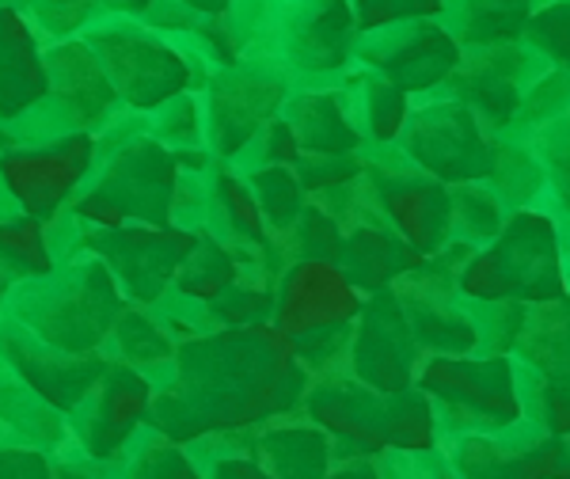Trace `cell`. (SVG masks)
Wrapping results in <instances>:
<instances>
[{"instance_id": "obj_38", "label": "cell", "mask_w": 570, "mask_h": 479, "mask_svg": "<svg viewBox=\"0 0 570 479\" xmlns=\"http://www.w3.org/2000/svg\"><path fill=\"white\" fill-rule=\"evenodd\" d=\"M126 479H206V476L198 472L195 457H190L187 449L168 438H160L153 430V438L137 449Z\"/></svg>"}, {"instance_id": "obj_41", "label": "cell", "mask_w": 570, "mask_h": 479, "mask_svg": "<svg viewBox=\"0 0 570 479\" xmlns=\"http://www.w3.org/2000/svg\"><path fill=\"white\" fill-rule=\"evenodd\" d=\"M521 39L532 50H544L559 69L567 66V0H548L544 8H529Z\"/></svg>"}, {"instance_id": "obj_19", "label": "cell", "mask_w": 570, "mask_h": 479, "mask_svg": "<svg viewBox=\"0 0 570 479\" xmlns=\"http://www.w3.org/2000/svg\"><path fill=\"white\" fill-rule=\"evenodd\" d=\"M301 408L327 438L346 441L362 453H384L389 449V395L354 381L351 373H316L301 395Z\"/></svg>"}, {"instance_id": "obj_15", "label": "cell", "mask_w": 570, "mask_h": 479, "mask_svg": "<svg viewBox=\"0 0 570 479\" xmlns=\"http://www.w3.org/2000/svg\"><path fill=\"white\" fill-rule=\"evenodd\" d=\"M289 96L285 77L263 69V61L252 66H228L225 72H217L209 80V96H206V130L209 141L220 156H236L244 153L255 137L263 134V126L271 118L282 115V104Z\"/></svg>"}, {"instance_id": "obj_23", "label": "cell", "mask_w": 570, "mask_h": 479, "mask_svg": "<svg viewBox=\"0 0 570 479\" xmlns=\"http://www.w3.org/2000/svg\"><path fill=\"white\" fill-rule=\"evenodd\" d=\"M285 123L297 137L301 153L312 156H346L357 153L365 141L362 123L354 115V99L346 88H320L285 96Z\"/></svg>"}, {"instance_id": "obj_48", "label": "cell", "mask_w": 570, "mask_h": 479, "mask_svg": "<svg viewBox=\"0 0 570 479\" xmlns=\"http://www.w3.org/2000/svg\"><path fill=\"white\" fill-rule=\"evenodd\" d=\"M53 479H107V476H104V468H99V460H96V465H61V468H53Z\"/></svg>"}, {"instance_id": "obj_50", "label": "cell", "mask_w": 570, "mask_h": 479, "mask_svg": "<svg viewBox=\"0 0 570 479\" xmlns=\"http://www.w3.org/2000/svg\"><path fill=\"white\" fill-rule=\"evenodd\" d=\"M12 278H8V274L4 271H0V305H4V301H8V293H12Z\"/></svg>"}, {"instance_id": "obj_34", "label": "cell", "mask_w": 570, "mask_h": 479, "mask_svg": "<svg viewBox=\"0 0 570 479\" xmlns=\"http://www.w3.org/2000/svg\"><path fill=\"white\" fill-rule=\"evenodd\" d=\"M247 187H252L266 228H274V233H285L308 202L293 164H259V168L247 175Z\"/></svg>"}, {"instance_id": "obj_24", "label": "cell", "mask_w": 570, "mask_h": 479, "mask_svg": "<svg viewBox=\"0 0 570 479\" xmlns=\"http://www.w3.org/2000/svg\"><path fill=\"white\" fill-rule=\"evenodd\" d=\"M338 266L357 290L370 297L376 290H389L395 278L419 271L426 255H419L411 244H403L384 221H362L343 233V247H338Z\"/></svg>"}, {"instance_id": "obj_11", "label": "cell", "mask_w": 570, "mask_h": 479, "mask_svg": "<svg viewBox=\"0 0 570 479\" xmlns=\"http://www.w3.org/2000/svg\"><path fill=\"white\" fill-rule=\"evenodd\" d=\"M373 202L381 209L384 225L419 255H434L453 240V195L434 175L415 164H365Z\"/></svg>"}, {"instance_id": "obj_25", "label": "cell", "mask_w": 570, "mask_h": 479, "mask_svg": "<svg viewBox=\"0 0 570 479\" xmlns=\"http://www.w3.org/2000/svg\"><path fill=\"white\" fill-rule=\"evenodd\" d=\"M247 457L274 479H324L331 468V438L316 422H263V430L247 441Z\"/></svg>"}, {"instance_id": "obj_32", "label": "cell", "mask_w": 570, "mask_h": 479, "mask_svg": "<svg viewBox=\"0 0 570 479\" xmlns=\"http://www.w3.org/2000/svg\"><path fill=\"white\" fill-rule=\"evenodd\" d=\"M110 339L118 346V358L126 365H137V370L171 362V354H176V339L153 316L149 305H130L126 301V309L118 312L115 328H110Z\"/></svg>"}, {"instance_id": "obj_37", "label": "cell", "mask_w": 570, "mask_h": 479, "mask_svg": "<svg viewBox=\"0 0 570 479\" xmlns=\"http://www.w3.org/2000/svg\"><path fill=\"white\" fill-rule=\"evenodd\" d=\"M282 236L293 240V252L297 260H338V247H343V225L327 214L320 202H305V209L297 214Z\"/></svg>"}, {"instance_id": "obj_10", "label": "cell", "mask_w": 570, "mask_h": 479, "mask_svg": "<svg viewBox=\"0 0 570 479\" xmlns=\"http://www.w3.org/2000/svg\"><path fill=\"white\" fill-rule=\"evenodd\" d=\"M365 293L346 278L343 266L331 260H293L274 278L271 324L293 343L335 335L357 320Z\"/></svg>"}, {"instance_id": "obj_8", "label": "cell", "mask_w": 570, "mask_h": 479, "mask_svg": "<svg viewBox=\"0 0 570 479\" xmlns=\"http://www.w3.org/2000/svg\"><path fill=\"white\" fill-rule=\"evenodd\" d=\"M99 134L61 130L39 145H8L0 153V187L23 214L53 221L96 168Z\"/></svg>"}, {"instance_id": "obj_17", "label": "cell", "mask_w": 570, "mask_h": 479, "mask_svg": "<svg viewBox=\"0 0 570 479\" xmlns=\"http://www.w3.org/2000/svg\"><path fill=\"white\" fill-rule=\"evenodd\" d=\"M521 422L502 430H464L453 446V472L461 479H570L567 441L525 430Z\"/></svg>"}, {"instance_id": "obj_30", "label": "cell", "mask_w": 570, "mask_h": 479, "mask_svg": "<svg viewBox=\"0 0 570 479\" xmlns=\"http://www.w3.org/2000/svg\"><path fill=\"white\" fill-rule=\"evenodd\" d=\"M209 209L217 214V221L225 225V233L244 247H271V228L255 206V195L247 187L244 175L236 172H217L214 187H209Z\"/></svg>"}, {"instance_id": "obj_47", "label": "cell", "mask_w": 570, "mask_h": 479, "mask_svg": "<svg viewBox=\"0 0 570 479\" xmlns=\"http://www.w3.org/2000/svg\"><path fill=\"white\" fill-rule=\"evenodd\" d=\"M324 479H384L373 468V460H343L338 468H327Z\"/></svg>"}, {"instance_id": "obj_20", "label": "cell", "mask_w": 570, "mask_h": 479, "mask_svg": "<svg viewBox=\"0 0 570 479\" xmlns=\"http://www.w3.org/2000/svg\"><path fill=\"white\" fill-rule=\"evenodd\" d=\"M529 69V46L494 42V46H464L453 77L445 85L456 88L461 99L483 118L491 130L510 123L521 107V85Z\"/></svg>"}, {"instance_id": "obj_6", "label": "cell", "mask_w": 570, "mask_h": 479, "mask_svg": "<svg viewBox=\"0 0 570 479\" xmlns=\"http://www.w3.org/2000/svg\"><path fill=\"white\" fill-rule=\"evenodd\" d=\"M415 389L456 430H502L525 419L518 365L510 354H426L415 370Z\"/></svg>"}, {"instance_id": "obj_28", "label": "cell", "mask_w": 570, "mask_h": 479, "mask_svg": "<svg viewBox=\"0 0 570 479\" xmlns=\"http://www.w3.org/2000/svg\"><path fill=\"white\" fill-rule=\"evenodd\" d=\"M149 4L153 0H27L23 8L46 39H66L107 16H141Z\"/></svg>"}, {"instance_id": "obj_39", "label": "cell", "mask_w": 570, "mask_h": 479, "mask_svg": "<svg viewBox=\"0 0 570 479\" xmlns=\"http://www.w3.org/2000/svg\"><path fill=\"white\" fill-rule=\"evenodd\" d=\"M445 4L449 0H351V12L357 35H370L407 20H441Z\"/></svg>"}, {"instance_id": "obj_5", "label": "cell", "mask_w": 570, "mask_h": 479, "mask_svg": "<svg viewBox=\"0 0 570 479\" xmlns=\"http://www.w3.org/2000/svg\"><path fill=\"white\" fill-rule=\"evenodd\" d=\"M179 164L171 145L160 137L137 134L126 137L96 183L80 198L69 202L72 217L91 228H122V225H171L176 221Z\"/></svg>"}, {"instance_id": "obj_44", "label": "cell", "mask_w": 570, "mask_h": 479, "mask_svg": "<svg viewBox=\"0 0 570 479\" xmlns=\"http://www.w3.org/2000/svg\"><path fill=\"white\" fill-rule=\"evenodd\" d=\"M255 141H259V160L263 164H297L301 160V145H297V137H293L289 123H285L282 115L271 118Z\"/></svg>"}, {"instance_id": "obj_29", "label": "cell", "mask_w": 570, "mask_h": 479, "mask_svg": "<svg viewBox=\"0 0 570 479\" xmlns=\"http://www.w3.org/2000/svg\"><path fill=\"white\" fill-rule=\"evenodd\" d=\"M513 346L525 354L529 365H537L544 377H567V312L563 301L551 305H529Z\"/></svg>"}, {"instance_id": "obj_26", "label": "cell", "mask_w": 570, "mask_h": 479, "mask_svg": "<svg viewBox=\"0 0 570 479\" xmlns=\"http://www.w3.org/2000/svg\"><path fill=\"white\" fill-rule=\"evenodd\" d=\"M240 274H244V260L236 255V247H228L225 240H217L214 233H198L195 247H190L187 260L179 263L176 282L171 285H176L187 301L209 305V301H217Z\"/></svg>"}, {"instance_id": "obj_49", "label": "cell", "mask_w": 570, "mask_h": 479, "mask_svg": "<svg viewBox=\"0 0 570 479\" xmlns=\"http://www.w3.org/2000/svg\"><path fill=\"white\" fill-rule=\"evenodd\" d=\"M176 4L190 8V12H198V16H220L228 8V0H176Z\"/></svg>"}, {"instance_id": "obj_36", "label": "cell", "mask_w": 570, "mask_h": 479, "mask_svg": "<svg viewBox=\"0 0 570 479\" xmlns=\"http://www.w3.org/2000/svg\"><path fill=\"white\" fill-rule=\"evenodd\" d=\"M453 233H461L468 244H487L494 233L502 228V198L494 195V187H483V183H456L453 190Z\"/></svg>"}, {"instance_id": "obj_4", "label": "cell", "mask_w": 570, "mask_h": 479, "mask_svg": "<svg viewBox=\"0 0 570 479\" xmlns=\"http://www.w3.org/2000/svg\"><path fill=\"white\" fill-rule=\"evenodd\" d=\"M104 66L118 104L130 110H160L168 99L202 85L198 50H183L168 31H156L137 16H107L80 31Z\"/></svg>"}, {"instance_id": "obj_45", "label": "cell", "mask_w": 570, "mask_h": 479, "mask_svg": "<svg viewBox=\"0 0 570 479\" xmlns=\"http://www.w3.org/2000/svg\"><path fill=\"white\" fill-rule=\"evenodd\" d=\"M0 479H53V465L39 449L0 446Z\"/></svg>"}, {"instance_id": "obj_33", "label": "cell", "mask_w": 570, "mask_h": 479, "mask_svg": "<svg viewBox=\"0 0 570 479\" xmlns=\"http://www.w3.org/2000/svg\"><path fill=\"white\" fill-rule=\"evenodd\" d=\"M438 411L415 384L403 392H389V449L395 453H434L438 449Z\"/></svg>"}, {"instance_id": "obj_42", "label": "cell", "mask_w": 570, "mask_h": 479, "mask_svg": "<svg viewBox=\"0 0 570 479\" xmlns=\"http://www.w3.org/2000/svg\"><path fill=\"white\" fill-rule=\"evenodd\" d=\"M202 104L195 91H183V96L168 99L160 107V118H156V137L164 145H176V149H190V145H202Z\"/></svg>"}, {"instance_id": "obj_22", "label": "cell", "mask_w": 570, "mask_h": 479, "mask_svg": "<svg viewBox=\"0 0 570 479\" xmlns=\"http://www.w3.org/2000/svg\"><path fill=\"white\" fill-rule=\"evenodd\" d=\"M42 39L23 4L0 0V123H20L46 104Z\"/></svg>"}, {"instance_id": "obj_51", "label": "cell", "mask_w": 570, "mask_h": 479, "mask_svg": "<svg viewBox=\"0 0 570 479\" xmlns=\"http://www.w3.org/2000/svg\"><path fill=\"white\" fill-rule=\"evenodd\" d=\"M502 4H529V0H502Z\"/></svg>"}, {"instance_id": "obj_31", "label": "cell", "mask_w": 570, "mask_h": 479, "mask_svg": "<svg viewBox=\"0 0 570 479\" xmlns=\"http://www.w3.org/2000/svg\"><path fill=\"white\" fill-rule=\"evenodd\" d=\"M357 115L373 145H395L411 118V96L376 72H357Z\"/></svg>"}, {"instance_id": "obj_14", "label": "cell", "mask_w": 570, "mask_h": 479, "mask_svg": "<svg viewBox=\"0 0 570 479\" xmlns=\"http://www.w3.org/2000/svg\"><path fill=\"white\" fill-rule=\"evenodd\" d=\"M153 392V381L137 365L107 362V370L91 384L85 403L72 411V434L85 446V453L99 465L122 457V449L145 427Z\"/></svg>"}, {"instance_id": "obj_46", "label": "cell", "mask_w": 570, "mask_h": 479, "mask_svg": "<svg viewBox=\"0 0 570 479\" xmlns=\"http://www.w3.org/2000/svg\"><path fill=\"white\" fill-rule=\"evenodd\" d=\"M206 479H274V476L247 453H225V457H214Z\"/></svg>"}, {"instance_id": "obj_7", "label": "cell", "mask_w": 570, "mask_h": 479, "mask_svg": "<svg viewBox=\"0 0 570 479\" xmlns=\"http://www.w3.org/2000/svg\"><path fill=\"white\" fill-rule=\"evenodd\" d=\"M400 145L415 168L434 175L445 187L487 183L494 168V153H499L494 130L461 99H434L419 110L411 107Z\"/></svg>"}, {"instance_id": "obj_16", "label": "cell", "mask_w": 570, "mask_h": 479, "mask_svg": "<svg viewBox=\"0 0 570 479\" xmlns=\"http://www.w3.org/2000/svg\"><path fill=\"white\" fill-rule=\"evenodd\" d=\"M0 362L20 377L42 403H50L58 414H72L85 403V395L99 381V373L107 370L110 358H104V350H91V354L58 350L35 339L31 331L8 316V324L0 328Z\"/></svg>"}, {"instance_id": "obj_3", "label": "cell", "mask_w": 570, "mask_h": 479, "mask_svg": "<svg viewBox=\"0 0 570 479\" xmlns=\"http://www.w3.org/2000/svg\"><path fill=\"white\" fill-rule=\"evenodd\" d=\"M4 305H12V320L42 343L91 354L104 350L118 312L126 309V293L118 290L115 274L91 255L69 263L66 271L53 266L46 278L16 282Z\"/></svg>"}, {"instance_id": "obj_13", "label": "cell", "mask_w": 570, "mask_h": 479, "mask_svg": "<svg viewBox=\"0 0 570 479\" xmlns=\"http://www.w3.org/2000/svg\"><path fill=\"white\" fill-rule=\"evenodd\" d=\"M354 58L376 77L415 96V91L445 88V80L461 61V42L441 20H407L362 35Z\"/></svg>"}, {"instance_id": "obj_35", "label": "cell", "mask_w": 570, "mask_h": 479, "mask_svg": "<svg viewBox=\"0 0 570 479\" xmlns=\"http://www.w3.org/2000/svg\"><path fill=\"white\" fill-rule=\"evenodd\" d=\"M274 278L278 274L266 271V263L255 266V274H244L220 293L217 301H209L206 312L217 320L220 328H240V324H266L274 309Z\"/></svg>"}, {"instance_id": "obj_18", "label": "cell", "mask_w": 570, "mask_h": 479, "mask_svg": "<svg viewBox=\"0 0 570 479\" xmlns=\"http://www.w3.org/2000/svg\"><path fill=\"white\" fill-rule=\"evenodd\" d=\"M46 58V104L53 107L66 130H104L118 107V96L110 88L104 66L91 53V46L80 35L50 39L42 50Z\"/></svg>"}, {"instance_id": "obj_21", "label": "cell", "mask_w": 570, "mask_h": 479, "mask_svg": "<svg viewBox=\"0 0 570 479\" xmlns=\"http://www.w3.org/2000/svg\"><path fill=\"white\" fill-rule=\"evenodd\" d=\"M357 27L351 0H289L282 27V58L301 72L351 66Z\"/></svg>"}, {"instance_id": "obj_43", "label": "cell", "mask_w": 570, "mask_h": 479, "mask_svg": "<svg viewBox=\"0 0 570 479\" xmlns=\"http://www.w3.org/2000/svg\"><path fill=\"white\" fill-rule=\"evenodd\" d=\"M540 430L551 438L570 434V414H567V377H544L540 384Z\"/></svg>"}, {"instance_id": "obj_2", "label": "cell", "mask_w": 570, "mask_h": 479, "mask_svg": "<svg viewBox=\"0 0 570 479\" xmlns=\"http://www.w3.org/2000/svg\"><path fill=\"white\" fill-rule=\"evenodd\" d=\"M456 293L475 305L494 301H521V305H551L567 301L563 247H559L556 221L540 209L518 206L502 217V228L456 271Z\"/></svg>"}, {"instance_id": "obj_40", "label": "cell", "mask_w": 570, "mask_h": 479, "mask_svg": "<svg viewBox=\"0 0 570 479\" xmlns=\"http://www.w3.org/2000/svg\"><path fill=\"white\" fill-rule=\"evenodd\" d=\"M293 172H297L305 195H327V190H338V187H346V183L362 179L365 160H357L354 153H346V156H312V153H301V160L293 164Z\"/></svg>"}, {"instance_id": "obj_1", "label": "cell", "mask_w": 570, "mask_h": 479, "mask_svg": "<svg viewBox=\"0 0 570 479\" xmlns=\"http://www.w3.org/2000/svg\"><path fill=\"white\" fill-rule=\"evenodd\" d=\"M305 389L308 370L274 324L217 328L179 339L171 377L153 392L145 422L160 438L190 446L282 419L301 408Z\"/></svg>"}, {"instance_id": "obj_12", "label": "cell", "mask_w": 570, "mask_h": 479, "mask_svg": "<svg viewBox=\"0 0 570 479\" xmlns=\"http://www.w3.org/2000/svg\"><path fill=\"white\" fill-rule=\"evenodd\" d=\"M422 358L426 354L411 335L407 312H403L392 285L370 293L351 324V339H346V365H351L354 381L370 384L384 395L403 392L415 384Z\"/></svg>"}, {"instance_id": "obj_27", "label": "cell", "mask_w": 570, "mask_h": 479, "mask_svg": "<svg viewBox=\"0 0 570 479\" xmlns=\"http://www.w3.org/2000/svg\"><path fill=\"white\" fill-rule=\"evenodd\" d=\"M53 247L46 221L31 214H0V271L12 282L46 278L53 271Z\"/></svg>"}, {"instance_id": "obj_9", "label": "cell", "mask_w": 570, "mask_h": 479, "mask_svg": "<svg viewBox=\"0 0 570 479\" xmlns=\"http://www.w3.org/2000/svg\"><path fill=\"white\" fill-rule=\"evenodd\" d=\"M198 228L183 225H122V228H91L85 225L80 247L96 255L115 274L118 290L134 305H156L176 282L179 263L195 247Z\"/></svg>"}]
</instances>
